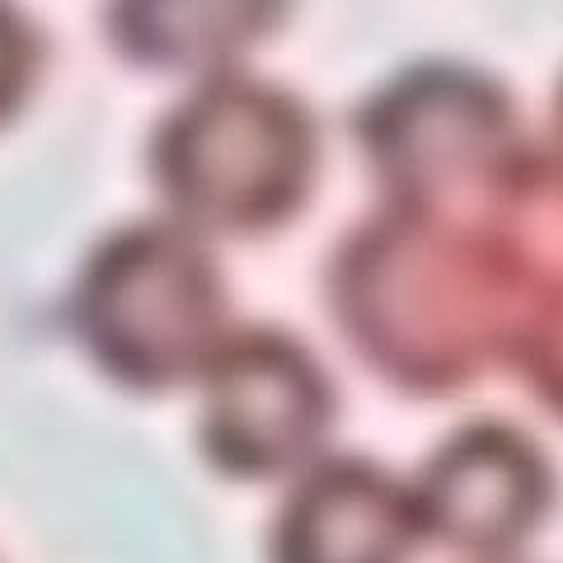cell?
<instances>
[{
	"label": "cell",
	"mask_w": 563,
	"mask_h": 563,
	"mask_svg": "<svg viewBox=\"0 0 563 563\" xmlns=\"http://www.w3.org/2000/svg\"><path fill=\"white\" fill-rule=\"evenodd\" d=\"M507 282L493 240L390 207L333 263V310L366 362L404 390H455L503 333Z\"/></svg>",
	"instance_id": "cell-1"
},
{
	"label": "cell",
	"mask_w": 563,
	"mask_h": 563,
	"mask_svg": "<svg viewBox=\"0 0 563 563\" xmlns=\"http://www.w3.org/2000/svg\"><path fill=\"white\" fill-rule=\"evenodd\" d=\"M70 320L118 385L169 390L202 376L225 343L221 268L184 225H128L85 263Z\"/></svg>",
	"instance_id": "cell-2"
},
{
	"label": "cell",
	"mask_w": 563,
	"mask_h": 563,
	"mask_svg": "<svg viewBox=\"0 0 563 563\" xmlns=\"http://www.w3.org/2000/svg\"><path fill=\"white\" fill-rule=\"evenodd\" d=\"M151 169L184 225L254 235L301 207L314 132L296 99L221 76L161 122Z\"/></svg>",
	"instance_id": "cell-3"
},
{
	"label": "cell",
	"mask_w": 563,
	"mask_h": 563,
	"mask_svg": "<svg viewBox=\"0 0 563 563\" xmlns=\"http://www.w3.org/2000/svg\"><path fill=\"white\" fill-rule=\"evenodd\" d=\"M357 141L395 207L442 221L493 217L526 165L503 90L455 66L413 70L376 95Z\"/></svg>",
	"instance_id": "cell-4"
},
{
	"label": "cell",
	"mask_w": 563,
	"mask_h": 563,
	"mask_svg": "<svg viewBox=\"0 0 563 563\" xmlns=\"http://www.w3.org/2000/svg\"><path fill=\"white\" fill-rule=\"evenodd\" d=\"M333 395L314 357L282 333H240L202 372V455L225 479L301 470L329 432Z\"/></svg>",
	"instance_id": "cell-5"
},
{
	"label": "cell",
	"mask_w": 563,
	"mask_h": 563,
	"mask_svg": "<svg viewBox=\"0 0 563 563\" xmlns=\"http://www.w3.org/2000/svg\"><path fill=\"white\" fill-rule=\"evenodd\" d=\"M554 498L550 465L521 432L479 422L428 461L413 493L418 531L451 554L503 559L540 526Z\"/></svg>",
	"instance_id": "cell-6"
},
{
	"label": "cell",
	"mask_w": 563,
	"mask_h": 563,
	"mask_svg": "<svg viewBox=\"0 0 563 563\" xmlns=\"http://www.w3.org/2000/svg\"><path fill=\"white\" fill-rule=\"evenodd\" d=\"M413 493L366 461L301 474L273 526V563H409Z\"/></svg>",
	"instance_id": "cell-7"
},
{
	"label": "cell",
	"mask_w": 563,
	"mask_h": 563,
	"mask_svg": "<svg viewBox=\"0 0 563 563\" xmlns=\"http://www.w3.org/2000/svg\"><path fill=\"white\" fill-rule=\"evenodd\" d=\"M282 0H113V43L141 66L221 70L254 47Z\"/></svg>",
	"instance_id": "cell-8"
},
{
	"label": "cell",
	"mask_w": 563,
	"mask_h": 563,
	"mask_svg": "<svg viewBox=\"0 0 563 563\" xmlns=\"http://www.w3.org/2000/svg\"><path fill=\"white\" fill-rule=\"evenodd\" d=\"M507 301L521 314L503 324L507 347L531 385L563 413V207H544L498 240Z\"/></svg>",
	"instance_id": "cell-9"
},
{
	"label": "cell",
	"mask_w": 563,
	"mask_h": 563,
	"mask_svg": "<svg viewBox=\"0 0 563 563\" xmlns=\"http://www.w3.org/2000/svg\"><path fill=\"white\" fill-rule=\"evenodd\" d=\"M38 33L10 0H0V122L20 113V103L33 90V76H38Z\"/></svg>",
	"instance_id": "cell-10"
},
{
	"label": "cell",
	"mask_w": 563,
	"mask_h": 563,
	"mask_svg": "<svg viewBox=\"0 0 563 563\" xmlns=\"http://www.w3.org/2000/svg\"><path fill=\"white\" fill-rule=\"evenodd\" d=\"M559 136H563V99H559Z\"/></svg>",
	"instance_id": "cell-11"
}]
</instances>
